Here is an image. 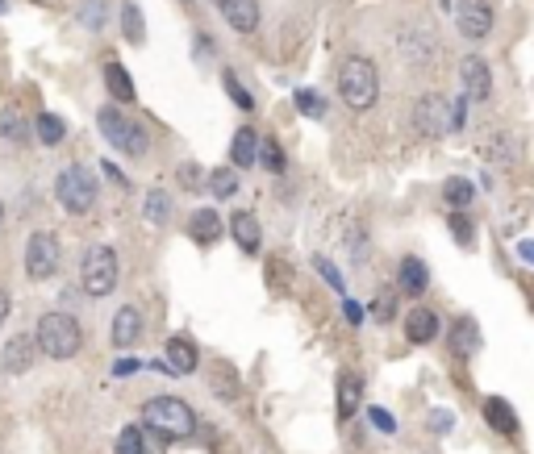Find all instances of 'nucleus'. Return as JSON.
Returning a JSON list of instances; mask_svg holds the SVG:
<instances>
[{"label":"nucleus","instance_id":"12","mask_svg":"<svg viewBox=\"0 0 534 454\" xmlns=\"http://www.w3.org/2000/svg\"><path fill=\"white\" fill-rule=\"evenodd\" d=\"M438 330H443V321H438L435 309H426V304H413L409 313H405V338H409L413 347H430L438 338Z\"/></svg>","mask_w":534,"mask_h":454},{"label":"nucleus","instance_id":"38","mask_svg":"<svg viewBox=\"0 0 534 454\" xmlns=\"http://www.w3.org/2000/svg\"><path fill=\"white\" fill-rule=\"evenodd\" d=\"M314 267L334 284V292H342V275H339V267H330V259H314Z\"/></svg>","mask_w":534,"mask_h":454},{"label":"nucleus","instance_id":"10","mask_svg":"<svg viewBox=\"0 0 534 454\" xmlns=\"http://www.w3.org/2000/svg\"><path fill=\"white\" fill-rule=\"evenodd\" d=\"M38 338L34 334H13L9 342H4V350H0V367L9 371V375H25V371L38 363Z\"/></svg>","mask_w":534,"mask_h":454},{"label":"nucleus","instance_id":"23","mask_svg":"<svg viewBox=\"0 0 534 454\" xmlns=\"http://www.w3.org/2000/svg\"><path fill=\"white\" fill-rule=\"evenodd\" d=\"M359 400H364V380L347 371V375L339 380V417H342V421L355 417V408H359Z\"/></svg>","mask_w":534,"mask_h":454},{"label":"nucleus","instance_id":"2","mask_svg":"<svg viewBox=\"0 0 534 454\" xmlns=\"http://www.w3.org/2000/svg\"><path fill=\"white\" fill-rule=\"evenodd\" d=\"M34 338L47 359H72L84 347V330H80V321H75L72 313H42Z\"/></svg>","mask_w":534,"mask_h":454},{"label":"nucleus","instance_id":"27","mask_svg":"<svg viewBox=\"0 0 534 454\" xmlns=\"http://www.w3.org/2000/svg\"><path fill=\"white\" fill-rule=\"evenodd\" d=\"M168 217H171V196L163 188L155 192H146V221L151 226H168Z\"/></svg>","mask_w":534,"mask_h":454},{"label":"nucleus","instance_id":"31","mask_svg":"<svg viewBox=\"0 0 534 454\" xmlns=\"http://www.w3.org/2000/svg\"><path fill=\"white\" fill-rule=\"evenodd\" d=\"M113 454H146V442H142V425H125L117 433V450Z\"/></svg>","mask_w":534,"mask_h":454},{"label":"nucleus","instance_id":"5","mask_svg":"<svg viewBox=\"0 0 534 454\" xmlns=\"http://www.w3.org/2000/svg\"><path fill=\"white\" fill-rule=\"evenodd\" d=\"M97 121H100V133H105V138H109L117 150H125V155H146V150H151V138H146V130L138 125V121L125 117L117 105H105Z\"/></svg>","mask_w":534,"mask_h":454},{"label":"nucleus","instance_id":"41","mask_svg":"<svg viewBox=\"0 0 534 454\" xmlns=\"http://www.w3.org/2000/svg\"><path fill=\"white\" fill-rule=\"evenodd\" d=\"M342 313H347V321H351V325H359V321H364V309H359L355 300H347V304H342Z\"/></svg>","mask_w":534,"mask_h":454},{"label":"nucleus","instance_id":"28","mask_svg":"<svg viewBox=\"0 0 534 454\" xmlns=\"http://www.w3.org/2000/svg\"><path fill=\"white\" fill-rule=\"evenodd\" d=\"M122 34H125V42H134V47H142L146 42L142 9H138V4H122Z\"/></svg>","mask_w":534,"mask_h":454},{"label":"nucleus","instance_id":"45","mask_svg":"<svg viewBox=\"0 0 534 454\" xmlns=\"http://www.w3.org/2000/svg\"><path fill=\"white\" fill-rule=\"evenodd\" d=\"M213 4H218V9H221V4H226V0H213Z\"/></svg>","mask_w":534,"mask_h":454},{"label":"nucleus","instance_id":"24","mask_svg":"<svg viewBox=\"0 0 534 454\" xmlns=\"http://www.w3.org/2000/svg\"><path fill=\"white\" fill-rule=\"evenodd\" d=\"M34 138L42 146H59L63 138H67V121L55 117V113H38L34 117Z\"/></svg>","mask_w":534,"mask_h":454},{"label":"nucleus","instance_id":"6","mask_svg":"<svg viewBox=\"0 0 534 454\" xmlns=\"http://www.w3.org/2000/svg\"><path fill=\"white\" fill-rule=\"evenodd\" d=\"M80 284L88 296H109L117 287V251L113 246H92L80 267Z\"/></svg>","mask_w":534,"mask_h":454},{"label":"nucleus","instance_id":"26","mask_svg":"<svg viewBox=\"0 0 534 454\" xmlns=\"http://www.w3.org/2000/svg\"><path fill=\"white\" fill-rule=\"evenodd\" d=\"M259 167H267L271 176H284L289 158H284V146H280L276 138H263V142H259Z\"/></svg>","mask_w":534,"mask_h":454},{"label":"nucleus","instance_id":"22","mask_svg":"<svg viewBox=\"0 0 534 454\" xmlns=\"http://www.w3.org/2000/svg\"><path fill=\"white\" fill-rule=\"evenodd\" d=\"M451 350H455L460 359H468V355L480 350V330H476L472 317H460V321L451 325Z\"/></svg>","mask_w":534,"mask_h":454},{"label":"nucleus","instance_id":"44","mask_svg":"<svg viewBox=\"0 0 534 454\" xmlns=\"http://www.w3.org/2000/svg\"><path fill=\"white\" fill-rule=\"evenodd\" d=\"M0 226H4V209H0Z\"/></svg>","mask_w":534,"mask_h":454},{"label":"nucleus","instance_id":"33","mask_svg":"<svg viewBox=\"0 0 534 454\" xmlns=\"http://www.w3.org/2000/svg\"><path fill=\"white\" fill-rule=\"evenodd\" d=\"M221 84H226V92H230V100H234V105H238V108H246V113L255 108V96H251L243 84H238V80H234V72H226V75H221Z\"/></svg>","mask_w":534,"mask_h":454},{"label":"nucleus","instance_id":"15","mask_svg":"<svg viewBox=\"0 0 534 454\" xmlns=\"http://www.w3.org/2000/svg\"><path fill=\"white\" fill-rule=\"evenodd\" d=\"M105 84H109V96L117 100V105H134V100H138V92H134V80L125 75V67L117 63V55H109V59H105Z\"/></svg>","mask_w":534,"mask_h":454},{"label":"nucleus","instance_id":"30","mask_svg":"<svg viewBox=\"0 0 534 454\" xmlns=\"http://www.w3.org/2000/svg\"><path fill=\"white\" fill-rule=\"evenodd\" d=\"M0 138H9V142H25L30 133H25V121L17 117V108H4L0 113Z\"/></svg>","mask_w":534,"mask_h":454},{"label":"nucleus","instance_id":"9","mask_svg":"<svg viewBox=\"0 0 534 454\" xmlns=\"http://www.w3.org/2000/svg\"><path fill=\"white\" fill-rule=\"evenodd\" d=\"M455 25H460L463 38L480 42V38L493 34V4L488 0H460L455 4Z\"/></svg>","mask_w":534,"mask_h":454},{"label":"nucleus","instance_id":"17","mask_svg":"<svg viewBox=\"0 0 534 454\" xmlns=\"http://www.w3.org/2000/svg\"><path fill=\"white\" fill-rule=\"evenodd\" d=\"M221 13H226L230 30H238V34H251L259 25V0H226Z\"/></svg>","mask_w":534,"mask_h":454},{"label":"nucleus","instance_id":"37","mask_svg":"<svg viewBox=\"0 0 534 454\" xmlns=\"http://www.w3.org/2000/svg\"><path fill=\"white\" fill-rule=\"evenodd\" d=\"M367 417H372V425H376L380 433H397V421H392V413H384V408H367Z\"/></svg>","mask_w":534,"mask_h":454},{"label":"nucleus","instance_id":"43","mask_svg":"<svg viewBox=\"0 0 534 454\" xmlns=\"http://www.w3.org/2000/svg\"><path fill=\"white\" fill-rule=\"evenodd\" d=\"M518 254H522L526 263H534V242H518Z\"/></svg>","mask_w":534,"mask_h":454},{"label":"nucleus","instance_id":"3","mask_svg":"<svg viewBox=\"0 0 534 454\" xmlns=\"http://www.w3.org/2000/svg\"><path fill=\"white\" fill-rule=\"evenodd\" d=\"M142 421L151 430L163 433V438H188V433H196V413L184 405L180 396H155V400H146Z\"/></svg>","mask_w":534,"mask_h":454},{"label":"nucleus","instance_id":"34","mask_svg":"<svg viewBox=\"0 0 534 454\" xmlns=\"http://www.w3.org/2000/svg\"><path fill=\"white\" fill-rule=\"evenodd\" d=\"M297 108H301L305 117H322V113H326V100H322L314 88H305V92H297Z\"/></svg>","mask_w":534,"mask_h":454},{"label":"nucleus","instance_id":"11","mask_svg":"<svg viewBox=\"0 0 534 454\" xmlns=\"http://www.w3.org/2000/svg\"><path fill=\"white\" fill-rule=\"evenodd\" d=\"M460 80H463V96L468 100H488L493 96V72H488V63L480 55H468L460 63Z\"/></svg>","mask_w":534,"mask_h":454},{"label":"nucleus","instance_id":"21","mask_svg":"<svg viewBox=\"0 0 534 454\" xmlns=\"http://www.w3.org/2000/svg\"><path fill=\"white\" fill-rule=\"evenodd\" d=\"M188 234H193V242H201V246H213V242L221 238V217L213 213V209H196V213L188 217Z\"/></svg>","mask_w":534,"mask_h":454},{"label":"nucleus","instance_id":"14","mask_svg":"<svg viewBox=\"0 0 534 454\" xmlns=\"http://www.w3.org/2000/svg\"><path fill=\"white\" fill-rule=\"evenodd\" d=\"M142 338V313L134 309V304H122V309L113 313V347H134Z\"/></svg>","mask_w":534,"mask_h":454},{"label":"nucleus","instance_id":"8","mask_svg":"<svg viewBox=\"0 0 534 454\" xmlns=\"http://www.w3.org/2000/svg\"><path fill=\"white\" fill-rule=\"evenodd\" d=\"M413 125L422 133H447L455 130V108L447 105V96H438V92H426L422 100H418V108H413Z\"/></svg>","mask_w":534,"mask_h":454},{"label":"nucleus","instance_id":"29","mask_svg":"<svg viewBox=\"0 0 534 454\" xmlns=\"http://www.w3.org/2000/svg\"><path fill=\"white\" fill-rule=\"evenodd\" d=\"M209 192L221 196V201L234 196V192H238V167H218V171H213V176H209Z\"/></svg>","mask_w":534,"mask_h":454},{"label":"nucleus","instance_id":"7","mask_svg":"<svg viewBox=\"0 0 534 454\" xmlns=\"http://www.w3.org/2000/svg\"><path fill=\"white\" fill-rule=\"evenodd\" d=\"M59 263H63L59 238H55L50 229L30 234V242H25V275H30V279H50V275L59 271Z\"/></svg>","mask_w":534,"mask_h":454},{"label":"nucleus","instance_id":"32","mask_svg":"<svg viewBox=\"0 0 534 454\" xmlns=\"http://www.w3.org/2000/svg\"><path fill=\"white\" fill-rule=\"evenodd\" d=\"M372 317H376V321H392V317H397V292H389V287L376 292V300H372Z\"/></svg>","mask_w":534,"mask_h":454},{"label":"nucleus","instance_id":"18","mask_svg":"<svg viewBox=\"0 0 534 454\" xmlns=\"http://www.w3.org/2000/svg\"><path fill=\"white\" fill-rule=\"evenodd\" d=\"M163 355H168V367L176 371V375H193L196 371V347L188 342V338H168V347H163Z\"/></svg>","mask_w":534,"mask_h":454},{"label":"nucleus","instance_id":"36","mask_svg":"<svg viewBox=\"0 0 534 454\" xmlns=\"http://www.w3.org/2000/svg\"><path fill=\"white\" fill-rule=\"evenodd\" d=\"M430 430H435V433H451V430H455V413L435 408V413H430Z\"/></svg>","mask_w":534,"mask_h":454},{"label":"nucleus","instance_id":"25","mask_svg":"<svg viewBox=\"0 0 534 454\" xmlns=\"http://www.w3.org/2000/svg\"><path fill=\"white\" fill-rule=\"evenodd\" d=\"M443 201L455 209V213H463L468 204L476 201V188H472V180H463V176H451L447 184H443Z\"/></svg>","mask_w":534,"mask_h":454},{"label":"nucleus","instance_id":"20","mask_svg":"<svg viewBox=\"0 0 534 454\" xmlns=\"http://www.w3.org/2000/svg\"><path fill=\"white\" fill-rule=\"evenodd\" d=\"M397 284H400V292H405V296H422L426 284H430V271H426L422 259H413V254H409V259H400Z\"/></svg>","mask_w":534,"mask_h":454},{"label":"nucleus","instance_id":"16","mask_svg":"<svg viewBox=\"0 0 534 454\" xmlns=\"http://www.w3.org/2000/svg\"><path fill=\"white\" fill-rule=\"evenodd\" d=\"M230 234H234V242H238L246 254H259V217H255V213H246V209H234Z\"/></svg>","mask_w":534,"mask_h":454},{"label":"nucleus","instance_id":"19","mask_svg":"<svg viewBox=\"0 0 534 454\" xmlns=\"http://www.w3.org/2000/svg\"><path fill=\"white\" fill-rule=\"evenodd\" d=\"M230 158H234V167H255V163H259V133L251 130V125H243V130H234Z\"/></svg>","mask_w":534,"mask_h":454},{"label":"nucleus","instance_id":"13","mask_svg":"<svg viewBox=\"0 0 534 454\" xmlns=\"http://www.w3.org/2000/svg\"><path fill=\"white\" fill-rule=\"evenodd\" d=\"M485 421L497 433H505V438H518V430H522V421H518V413L510 408L505 396H488L485 400Z\"/></svg>","mask_w":534,"mask_h":454},{"label":"nucleus","instance_id":"39","mask_svg":"<svg viewBox=\"0 0 534 454\" xmlns=\"http://www.w3.org/2000/svg\"><path fill=\"white\" fill-rule=\"evenodd\" d=\"M180 184H188V188H196V184H201V171H196L193 163H184V167H180Z\"/></svg>","mask_w":534,"mask_h":454},{"label":"nucleus","instance_id":"40","mask_svg":"<svg viewBox=\"0 0 534 454\" xmlns=\"http://www.w3.org/2000/svg\"><path fill=\"white\" fill-rule=\"evenodd\" d=\"M138 367H142L138 359H117L113 363V375H130V371H138Z\"/></svg>","mask_w":534,"mask_h":454},{"label":"nucleus","instance_id":"4","mask_svg":"<svg viewBox=\"0 0 534 454\" xmlns=\"http://www.w3.org/2000/svg\"><path fill=\"white\" fill-rule=\"evenodd\" d=\"M55 201L67 209V213H88L97 204V176L88 167H63L59 180H55Z\"/></svg>","mask_w":534,"mask_h":454},{"label":"nucleus","instance_id":"1","mask_svg":"<svg viewBox=\"0 0 534 454\" xmlns=\"http://www.w3.org/2000/svg\"><path fill=\"white\" fill-rule=\"evenodd\" d=\"M339 96L342 105L355 108V113H367V108L380 100V72L376 63L364 59V55H347L339 63Z\"/></svg>","mask_w":534,"mask_h":454},{"label":"nucleus","instance_id":"42","mask_svg":"<svg viewBox=\"0 0 534 454\" xmlns=\"http://www.w3.org/2000/svg\"><path fill=\"white\" fill-rule=\"evenodd\" d=\"M9 309H13V300H9V292L0 287V325H4V317H9Z\"/></svg>","mask_w":534,"mask_h":454},{"label":"nucleus","instance_id":"35","mask_svg":"<svg viewBox=\"0 0 534 454\" xmlns=\"http://www.w3.org/2000/svg\"><path fill=\"white\" fill-rule=\"evenodd\" d=\"M451 234H455V242H460V246H472V221H468V217L463 213H451Z\"/></svg>","mask_w":534,"mask_h":454}]
</instances>
